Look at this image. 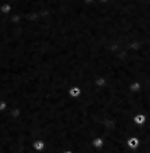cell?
I'll return each mask as SVG.
<instances>
[{
  "label": "cell",
  "mask_w": 150,
  "mask_h": 153,
  "mask_svg": "<svg viewBox=\"0 0 150 153\" xmlns=\"http://www.w3.org/2000/svg\"><path fill=\"white\" fill-rule=\"evenodd\" d=\"M146 115H143V114H137L135 117L133 118V122L134 125H137V126H141V125H143L145 122H146Z\"/></svg>",
  "instance_id": "cell-2"
},
{
  "label": "cell",
  "mask_w": 150,
  "mask_h": 153,
  "mask_svg": "<svg viewBox=\"0 0 150 153\" xmlns=\"http://www.w3.org/2000/svg\"><path fill=\"white\" fill-rule=\"evenodd\" d=\"M139 145H141V140H139L138 137H130V138L127 140V146L130 148V149H133V150L138 149Z\"/></svg>",
  "instance_id": "cell-1"
},
{
  "label": "cell",
  "mask_w": 150,
  "mask_h": 153,
  "mask_svg": "<svg viewBox=\"0 0 150 153\" xmlns=\"http://www.w3.org/2000/svg\"><path fill=\"white\" fill-rule=\"evenodd\" d=\"M64 153H75V152H72V150H67V152H64Z\"/></svg>",
  "instance_id": "cell-7"
},
{
  "label": "cell",
  "mask_w": 150,
  "mask_h": 153,
  "mask_svg": "<svg viewBox=\"0 0 150 153\" xmlns=\"http://www.w3.org/2000/svg\"><path fill=\"white\" fill-rule=\"evenodd\" d=\"M92 144H93V146H95V148H101L104 145V141L101 138H95Z\"/></svg>",
  "instance_id": "cell-6"
},
{
  "label": "cell",
  "mask_w": 150,
  "mask_h": 153,
  "mask_svg": "<svg viewBox=\"0 0 150 153\" xmlns=\"http://www.w3.org/2000/svg\"><path fill=\"white\" fill-rule=\"evenodd\" d=\"M80 94H81V90L78 88V87H72V88H70V91H69V95L72 96V98H78V96H80Z\"/></svg>",
  "instance_id": "cell-4"
},
{
  "label": "cell",
  "mask_w": 150,
  "mask_h": 153,
  "mask_svg": "<svg viewBox=\"0 0 150 153\" xmlns=\"http://www.w3.org/2000/svg\"><path fill=\"white\" fill-rule=\"evenodd\" d=\"M141 90V83L139 81H135V83L130 84V91H134V92H137V91Z\"/></svg>",
  "instance_id": "cell-5"
},
{
  "label": "cell",
  "mask_w": 150,
  "mask_h": 153,
  "mask_svg": "<svg viewBox=\"0 0 150 153\" xmlns=\"http://www.w3.org/2000/svg\"><path fill=\"white\" fill-rule=\"evenodd\" d=\"M33 148H34L35 152H41V150H44V148H45V142L44 141H35L34 144H33Z\"/></svg>",
  "instance_id": "cell-3"
},
{
  "label": "cell",
  "mask_w": 150,
  "mask_h": 153,
  "mask_svg": "<svg viewBox=\"0 0 150 153\" xmlns=\"http://www.w3.org/2000/svg\"><path fill=\"white\" fill-rule=\"evenodd\" d=\"M101 1H107V0H101Z\"/></svg>",
  "instance_id": "cell-8"
}]
</instances>
